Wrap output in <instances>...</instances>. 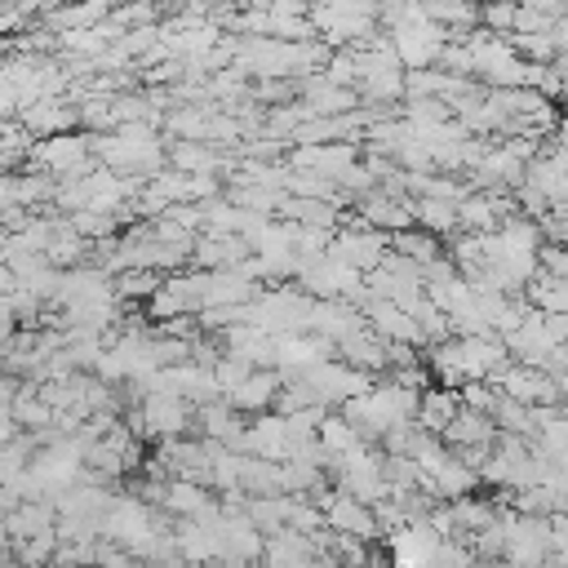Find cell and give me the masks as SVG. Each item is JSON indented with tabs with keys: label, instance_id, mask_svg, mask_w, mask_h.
I'll return each instance as SVG.
<instances>
[{
	"label": "cell",
	"instance_id": "1",
	"mask_svg": "<svg viewBox=\"0 0 568 568\" xmlns=\"http://www.w3.org/2000/svg\"><path fill=\"white\" fill-rule=\"evenodd\" d=\"M501 559H506L510 568H541V564H550V559H555V555H550V519L515 515V510H510Z\"/></svg>",
	"mask_w": 568,
	"mask_h": 568
},
{
	"label": "cell",
	"instance_id": "6",
	"mask_svg": "<svg viewBox=\"0 0 568 568\" xmlns=\"http://www.w3.org/2000/svg\"><path fill=\"white\" fill-rule=\"evenodd\" d=\"M275 390H280V377H275V373H257V368H253V373H248V377L226 395V404H231V408H266V404L275 399Z\"/></svg>",
	"mask_w": 568,
	"mask_h": 568
},
{
	"label": "cell",
	"instance_id": "4",
	"mask_svg": "<svg viewBox=\"0 0 568 568\" xmlns=\"http://www.w3.org/2000/svg\"><path fill=\"white\" fill-rule=\"evenodd\" d=\"M422 484H430V488H435L439 497H448V501H462V497H470V488L479 484V470H470L462 457H453V453H448V457H444V462H439Z\"/></svg>",
	"mask_w": 568,
	"mask_h": 568
},
{
	"label": "cell",
	"instance_id": "7",
	"mask_svg": "<svg viewBox=\"0 0 568 568\" xmlns=\"http://www.w3.org/2000/svg\"><path fill=\"white\" fill-rule=\"evenodd\" d=\"M457 408H462V399H457L453 390H426V395L417 399V422H422L426 430H448V422L457 417Z\"/></svg>",
	"mask_w": 568,
	"mask_h": 568
},
{
	"label": "cell",
	"instance_id": "9",
	"mask_svg": "<svg viewBox=\"0 0 568 568\" xmlns=\"http://www.w3.org/2000/svg\"><path fill=\"white\" fill-rule=\"evenodd\" d=\"M484 18H488L493 27H510V22H515V9H488Z\"/></svg>",
	"mask_w": 568,
	"mask_h": 568
},
{
	"label": "cell",
	"instance_id": "3",
	"mask_svg": "<svg viewBox=\"0 0 568 568\" xmlns=\"http://www.w3.org/2000/svg\"><path fill=\"white\" fill-rule=\"evenodd\" d=\"M448 444H457V448H466V453H475V448H488L493 439H497V426H493V417L488 413H475V408H457V417L448 422Z\"/></svg>",
	"mask_w": 568,
	"mask_h": 568
},
{
	"label": "cell",
	"instance_id": "8",
	"mask_svg": "<svg viewBox=\"0 0 568 568\" xmlns=\"http://www.w3.org/2000/svg\"><path fill=\"white\" fill-rule=\"evenodd\" d=\"M417 222H422L426 231H453V226H457V204L426 195V200L417 204Z\"/></svg>",
	"mask_w": 568,
	"mask_h": 568
},
{
	"label": "cell",
	"instance_id": "2",
	"mask_svg": "<svg viewBox=\"0 0 568 568\" xmlns=\"http://www.w3.org/2000/svg\"><path fill=\"white\" fill-rule=\"evenodd\" d=\"M324 519H328L342 537H373V532H377V515H373L364 501L346 497V493H333V497L324 501Z\"/></svg>",
	"mask_w": 568,
	"mask_h": 568
},
{
	"label": "cell",
	"instance_id": "5",
	"mask_svg": "<svg viewBox=\"0 0 568 568\" xmlns=\"http://www.w3.org/2000/svg\"><path fill=\"white\" fill-rule=\"evenodd\" d=\"M142 426L155 435H178L186 426V404L173 395H146L142 399Z\"/></svg>",
	"mask_w": 568,
	"mask_h": 568
}]
</instances>
